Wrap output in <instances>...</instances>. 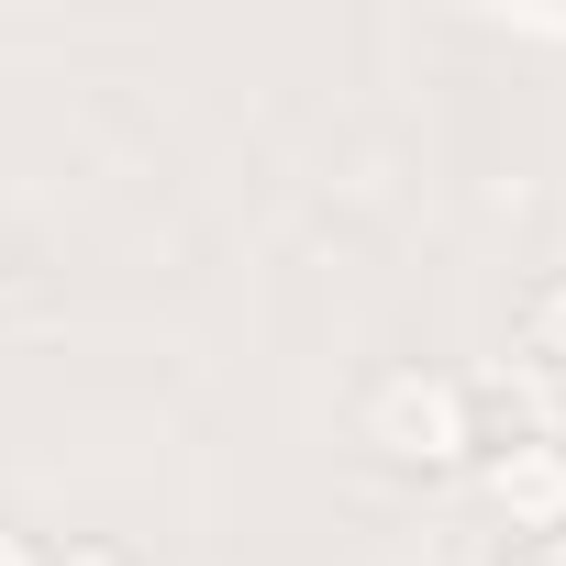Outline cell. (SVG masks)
<instances>
[{
	"mask_svg": "<svg viewBox=\"0 0 566 566\" xmlns=\"http://www.w3.org/2000/svg\"><path fill=\"white\" fill-rule=\"evenodd\" d=\"M378 444H389L400 467H455V455H467V389H444V378H389V389H378Z\"/></svg>",
	"mask_w": 566,
	"mask_h": 566,
	"instance_id": "obj_1",
	"label": "cell"
},
{
	"mask_svg": "<svg viewBox=\"0 0 566 566\" xmlns=\"http://www.w3.org/2000/svg\"><path fill=\"white\" fill-rule=\"evenodd\" d=\"M489 489H500V511H522V522H555V511H566V444H511Z\"/></svg>",
	"mask_w": 566,
	"mask_h": 566,
	"instance_id": "obj_2",
	"label": "cell"
},
{
	"mask_svg": "<svg viewBox=\"0 0 566 566\" xmlns=\"http://www.w3.org/2000/svg\"><path fill=\"white\" fill-rule=\"evenodd\" d=\"M522 345H533V356H555V367H566V277H544V290H533V301H522Z\"/></svg>",
	"mask_w": 566,
	"mask_h": 566,
	"instance_id": "obj_3",
	"label": "cell"
},
{
	"mask_svg": "<svg viewBox=\"0 0 566 566\" xmlns=\"http://www.w3.org/2000/svg\"><path fill=\"white\" fill-rule=\"evenodd\" d=\"M56 566H134V555H123V544H67Z\"/></svg>",
	"mask_w": 566,
	"mask_h": 566,
	"instance_id": "obj_4",
	"label": "cell"
},
{
	"mask_svg": "<svg viewBox=\"0 0 566 566\" xmlns=\"http://www.w3.org/2000/svg\"><path fill=\"white\" fill-rule=\"evenodd\" d=\"M0 566H34V544H23V533H12V522H0Z\"/></svg>",
	"mask_w": 566,
	"mask_h": 566,
	"instance_id": "obj_5",
	"label": "cell"
}]
</instances>
